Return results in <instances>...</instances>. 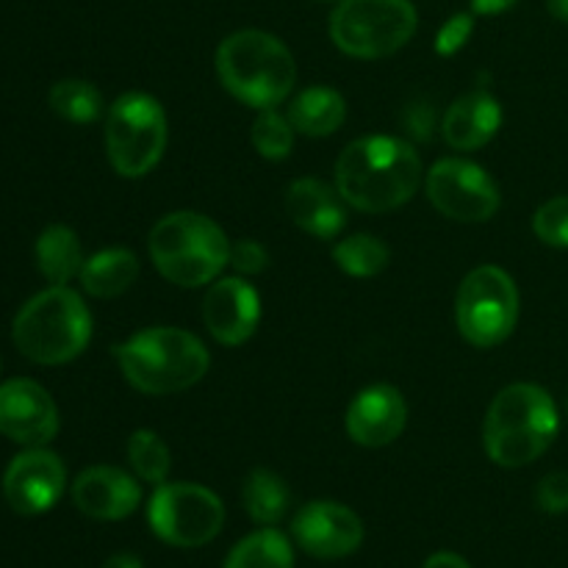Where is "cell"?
Masks as SVG:
<instances>
[{
  "instance_id": "cell-1",
  "label": "cell",
  "mask_w": 568,
  "mask_h": 568,
  "mask_svg": "<svg viewBox=\"0 0 568 568\" xmlns=\"http://www.w3.org/2000/svg\"><path fill=\"white\" fill-rule=\"evenodd\" d=\"M422 159L397 136H361L336 161V189L344 203L366 214H386L416 194Z\"/></svg>"
},
{
  "instance_id": "cell-2",
  "label": "cell",
  "mask_w": 568,
  "mask_h": 568,
  "mask_svg": "<svg viewBox=\"0 0 568 568\" xmlns=\"http://www.w3.org/2000/svg\"><path fill=\"white\" fill-rule=\"evenodd\" d=\"M558 427L552 394L536 383H514L494 397L483 425V444L497 466L521 469L552 447Z\"/></svg>"
},
{
  "instance_id": "cell-3",
  "label": "cell",
  "mask_w": 568,
  "mask_h": 568,
  "mask_svg": "<svg viewBox=\"0 0 568 568\" xmlns=\"http://www.w3.org/2000/svg\"><path fill=\"white\" fill-rule=\"evenodd\" d=\"M122 377L150 397L197 386L211 366L205 344L181 327H150L114 347Z\"/></svg>"
},
{
  "instance_id": "cell-4",
  "label": "cell",
  "mask_w": 568,
  "mask_h": 568,
  "mask_svg": "<svg viewBox=\"0 0 568 568\" xmlns=\"http://www.w3.org/2000/svg\"><path fill=\"white\" fill-rule=\"evenodd\" d=\"M216 75L233 98L266 111L292 94L297 64L281 39L258 28H244L216 48Z\"/></svg>"
},
{
  "instance_id": "cell-5",
  "label": "cell",
  "mask_w": 568,
  "mask_h": 568,
  "mask_svg": "<svg viewBox=\"0 0 568 568\" xmlns=\"http://www.w3.org/2000/svg\"><path fill=\"white\" fill-rule=\"evenodd\" d=\"M150 258L161 277L181 288L209 286L231 258V242L211 216L197 211H172L150 231Z\"/></svg>"
},
{
  "instance_id": "cell-6",
  "label": "cell",
  "mask_w": 568,
  "mask_h": 568,
  "mask_svg": "<svg viewBox=\"0 0 568 568\" xmlns=\"http://www.w3.org/2000/svg\"><path fill=\"white\" fill-rule=\"evenodd\" d=\"M11 338L33 364H70L89 347L92 314L81 294L67 286H50L22 305L14 316Z\"/></svg>"
},
{
  "instance_id": "cell-7",
  "label": "cell",
  "mask_w": 568,
  "mask_h": 568,
  "mask_svg": "<svg viewBox=\"0 0 568 568\" xmlns=\"http://www.w3.org/2000/svg\"><path fill=\"white\" fill-rule=\"evenodd\" d=\"M419 17L410 0H338L331 39L353 59H386L414 39Z\"/></svg>"
},
{
  "instance_id": "cell-8",
  "label": "cell",
  "mask_w": 568,
  "mask_h": 568,
  "mask_svg": "<svg viewBox=\"0 0 568 568\" xmlns=\"http://www.w3.org/2000/svg\"><path fill=\"white\" fill-rule=\"evenodd\" d=\"M170 128L153 94L125 92L105 116V155L116 175L144 178L155 170L166 150Z\"/></svg>"
},
{
  "instance_id": "cell-9",
  "label": "cell",
  "mask_w": 568,
  "mask_h": 568,
  "mask_svg": "<svg viewBox=\"0 0 568 568\" xmlns=\"http://www.w3.org/2000/svg\"><path fill=\"white\" fill-rule=\"evenodd\" d=\"M455 322L471 347L491 349L519 322V288L503 266H477L464 277L455 297Z\"/></svg>"
},
{
  "instance_id": "cell-10",
  "label": "cell",
  "mask_w": 568,
  "mask_h": 568,
  "mask_svg": "<svg viewBox=\"0 0 568 568\" xmlns=\"http://www.w3.org/2000/svg\"><path fill=\"white\" fill-rule=\"evenodd\" d=\"M148 525L170 547L197 549L220 536L225 505L197 483H161L148 503Z\"/></svg>"
},
{
  "instance_id": "cell-11",
  "label": "cell",
  "mask_w": 568,
  "mask_h": 568,
  "mask_svg": "<svg viewBox=\"0 0 568 568\" xmlns=\"http://www.w3.org/2000/svg\"><path fill=\"white\" fill-rule=\"evenodd\" d=\"M425 186L436 211L455 222H488L503 203L494 178L466 159L436 161Z\"/></svg>"
},
{
  "instance_id": "cell-12",
  "label": "cell",
  "mask_w": 568,
  "mask_h": 568,
  "mask_svg": "<svg viewBox=\"0 0 568 568\" xmlns=\"http://www.w3.org/2000/svg\"><path fill=\"white\" fill-rule=\"evenodd\" d=\"M67 486V469L55 453L44 447H28L17 455L3 475V497L20 516L48 514L61 499Z\"/></svg>"
},
{
  "instance_id": "cell-13",
  "label": "cell",
  "mask_w": 568,
  "mask_h": 568,
  "mask_svg": "<svg viewBox=\"0 0 568 568\" xmlns=\"http://www.w3.org/2000/svg\"><path fill=\"white\" fill-rule=\"evenodd\" d=\"M292 536L303 552L320 560H338L358 552L364 544V521L342 503H308L292 521Z\"/></svg>"
},
{
  "instance_id": "cell-14",
  "label": "cell",
  "mask_w": 568,
  "mask_h": 568,
  "mask_svg": "<svg viewBox=\"0 0 568 568\" xmlns=\"http://www.w3.org/2000/svg\"><path fill=\"white\" fill-rule=\"evenodd\" d=\"M0 433L22 447H44L59 433V408L53 397L28 377L0 386Z\"/></svg>"
},
{
  "instance_id": "cell-15",
  "label": "cell",
  "mask_w": 568,
  "mask_h": 568,
  "mask_svg": "<svg viewBox=\"0 0 568 568\" xmlns=\"http://www.w3.org/2000/svg\"><path fill=\"white\" fill-rule=\"evenodd\" d=\"M203 322L214 342L239 347L261 322V297L253 283L242 277H222L211 283L203 300Z\"/></svg>"
},
{
  "instance_id": "cell-16",
  "label": "cell",
  "mask_w": 568,
  "mask_h": 568,
  "mask_svg": "<svg viewBox=\"0 0 568 568\" xmlns=\"http://www.w3.org/2000/svg\"><path fill=\"white\" fill-rule=\"evenodd\" d=\"M405 422H408V405H405L399 388L388 386V383H375L355 394L347 416H344L347 436L369 449L388 447L397 442L405 430Z\"/></svg>"
},
{
  "instance_id": "cell-17",
  "label": "cell",
  "mask_w": 568,
  "mask_h": 568,
  "mask_svg": "<svg viewBox=\"0 0 568 568\" xmlns=\"http://www.w3.org/2000/svg\"><path fill=\"white\" fill-rule=\"evenodd\" d=\"M72 503L89 519L122 521L142 505V488L116 466H92L72 483Z\"/></svg>"
},
{
  "instance_id": "cell-18",
  "label": "cell",
  "mask_w": 568,
  "mask_h": 568,
  "mask_svg": "<svg viewBox=\"0 0 568 568\" xmlns=\"http://www.w3.org/2000/svg\"><path fill=\"white\" fill-rule=\"evenodd\" d=\"M338 189L316 181V178H300L286 189V211L300 231L311 233L314 239H336L347 225V211Z\"/></svg>"
},
{
  "instance_id": "cell-19",
  "label": "cell",
  "mask_w": 568,
  "mask_h": 568,
  "mask_svg": "<svg viewBox=\"0 0 568 568\" xmlns=\"http://www.w3.org/2000/svg\"><path fill=\"white\" fill-rule=\"evenodd\" d=\"M499 128H503V105H499L494 94L483 92V89L460 94L444 111L442 120L444 142L453 150H464V153L486 148L497 136Z\"/></svg>"
},
{
  "instance_id": "cell-20",
  "label": "cell",
  "mask_w": 568,
  "mask_h": 568,
  "mask_svg": "<svg viewBox=\"0 0 568 568\" xmlns=\"http://www.w3.org/2000/svg\"><path fill=\"white\" fill-rule=\"evenodd\" d=\"M139 277V258L125 247H111L100 250V253L89 255L81 266V281L83 292L89 297L111 300L125 294L128 288L136 283Z\"/></svg>"
},
{
  "instance_id": "cell-21",
  "label": "cell",
  "mask_w": 568,
  "mask_h": 568,
  "mask_svg": "<svg viewBox=\"0 0 568 568\" xmlns=\"http://www.w3.org/2000/svg\"><path fill=\"white\" fill-rule=\"evenodd\" d=\"M288 122L303 136H331L347 120V103L331 87H308L288 105Z\"/></svg>"
},
{
  "instance_id": "cell-22",
  "label": "cell",
  "mask_w": 568,
  "mask_h": 568,
  "mask_svg": "<svg viewBox=\"0 0 568 568\" xmlns=\"http://www.w3.org/2000/svg\"><path fill=\"white\" fill-rule=\"evenodd\" d=\"M37 266L53 286H67L81 275L83 250L72 227L50 225L37 239Z\"/></svg>"
},
{
  "instance_id": "cell-23",
  "label": "cell",
  "mask_w": 568,
  "mask_h": 568,
  "mask_svg": "<svg viewBox=\"0 0 568 568\" xmlns=\"http://www.w3.org/2000/svg\"><path fill=\"white\" fill-rule=\"evenodd\" d=\"M292 494L286 480L270 469H253L242 486V505L250 519L261 527H275L286 516Z\"/></svg>"
},
{
  "instance_id": "cell-24",
  "label": "cell",
  "mask_w": 568,
  "mask_h": 568,
  "mask_svg": "<svg viewBox=\"0 0 568 568\" xmlns=\"http://www.w3.org/2000/svg\"><path fill=\"white\" fill-rule=\"evenodd\" d=\"M225 568H294L292 541L275 527H261L227 552Z\"/></svg>"
},
{
  "instance_id": "cell-25",
  "label": "cell",
  "mask_w": 568,
  "mask_h": 568,
  "mask_svg": "<svg viewBox=\"0 0 568 568\" xmlns=\"http://www.w3.org/2000/svg\"><path fill=\"white\" fill-rule=\"evenodd\" d=\"M48 103L61 120L75 122V125H89V122L100 120L105 109L100 89L94 83L81 81V78H64V81L53 83Z\"/></svg>"
},
{
  "instance_id": "cell-26",
  "label": "cell",
  "mask_w": 568,
  "mask_h": 568,
  "mask_svg": "<svg viewBox=\"0 0 568 568\" xmlns=\"http://www.w3.org/2000/svg\"><path fill=\"white\" fill-rule=\"evenodd\" d=\"M388 253L386 244L377 236L369 233H353V236H344L342 242L333 247V261L338 264V270L349 277H375L381 275L388 266Z\"/></svg>"
},
{
  "instance_id": "cell-27",
  "label": "cell",
  "mask_w": 568,
  "mask_h": 568,
  "mask_svg": "<svg viewBox=\"0 0 568 568\" xmlns=\"http://www.w3.org/2000/svg\"><path fill=\"white\" fill-rule=\"evenodd\" d=\"M128 460L136 477L150 486H161L166 483L172 469V455L164 438L153 430H136L128 438Z\"/></svg>"
},
{
  "instance_id": "cell-28",
  "label": "cell",
  "mask_w": 568,
  "mask_h": 568,
  "mask_svg": "<svg viewBox=\"0 0 568 568\" xmlns=\"http://www.w3.org/2000/svg\"><path fill=\"white\" fill-rule=\"evenodd\" d=\"M294 128L288 122V116L277 114L275 109L258 111L253 122V148L258 150V155L270 161H283L288 159L294 148Z\"/></svg>"
},
{
  "instance_id": "cell-29",
  "label": "cell",
  "mask_w": 568,
  "mask_h": 568,
  "mask_svg": "<svg viewBox=\"0 0 568 568\" xmlns=\"http://www.w3.org/2000/svg\"><path fill=\"white\" fill-rule=\"evenodd\" d=\"M532 231L549 247L568 250V194L547 200L532 216Z\"/></svg>"
},
{
  "instance_id": "cell-30",
  "label": "cell",
  "mask_w": 568,
  "mask_h": 568,
  "mask_svg": "<svg viewBox=\"0 0 568 568\" xmlns=\"http://www.w3.org/2000/svg\"><path fill=\"white\" fill-rule=\"evenodd\" d=\"M471 33H475V14H464V11H460V14H453L442 28H438L436 44H433V48H436L438 55H447L449 59V55L460 53V50L469 44Z\"/></svg>"
},
{
  "instance_id": "cell-31",
  "label": "cell",
  "mask_w": 568,
  "mask_h": 568,
  "mask_svg": "<svg viewBox=\"0 0 568 568\" xmlns=\"http://www.w3.org/2000/svg\"><path fill=\"white\" fill-rule=\"evenodd\" d=\"M236 275H261V272L270 266V253H266L264 244H258L255 239H242V242L231 244V258H227Z\"/></svg>"
},
{
  "instance_id": "cell-32",
  "label": "cell",
  "mask_w": 568,
  "mask_h": 568,
  "mask_svg": "<svg viewBox=\"0 0 568 568\" xmlns=\"http://www.w3.org/2000/svg\"><path fill=\"white\" fill-rule=\"evenodd\" d=\"M536 503L544 514H566L568 510V471H552L541 477L536 488Z\"/></svg>"
},
{
  "instance_id": "cell-33",
  "label": "cell",
  "mask_w": 568,
  "mask_h": 568,
  "mask_svg": "<svg viewBox=\"0 0 568 568\" xmlns=\"http://www.w3.org/2000/svg\"><path fill=\"white\" fill-rule=\"evenodd\" d=\"M403 122H405V128H408L410 136H416L425 142V139H430V133H433V109L425 103V100H422V103H410L408 109H405Z\"/></svg>"
},
{
  "instance_id": "cell-34",
  "label": "cell",
  "mask_w": 568,
  "mask_h": 568,
  "mask_svg": "<svg viewBox=\"0 0 568 568\" xmlns=\"http://www.w3.org/2000/svg\"><path fill=\"white\" fill-rule=\"evenodd\" d=\"M519 0H471V14L477 17H497L503 11H510Z\"/></svg>"
},
{
  "instance_id": "cell-35",
  "label": "cell",
  "mask_w": 568,
  "mask_h": 568,
  "mask_svg": "<svg viewBox=\"0 0 568 568\" xmlns=\"http://www.w3.org/2000/svg\"><path fill=\"white\" fill-rule=\"evenodd\" d=\"M422 568H471V566L455 552H436L425 560V566Z\"/></svg>"
},
{
  "instance_id": "cell-36",
  "label": "cell",
  "mask_w": 568,
  "mask_h": 568,
  "mask_svg": "<svg viewBox=\"0 0 568 568\" xmlns=\"http://www.w3.org/2000/svg\"><path fill=\"white\" fill-rule=\"evenodd\" d=\"M103 568H142V560L131 552H120V555H111V558L103 564Z\"/></svg>"
},
{
  "instance_id": "cell-37",
  "label": "cell",
  "mask_w": 568,
  "mask_h": 568,
  "mask_svg": "<svg viewBox=\"0 0 568 568\" xmlns=\"http://www.w3.org/2000/svg\"><path fill=\"white\" fill-rule=\"evenodd\" d=\"M547 9L555 20L568 22V0H547Z\"/></svg>"
},
{
  "instance_id": "cell-38",
  "label": "cell",
  "mask_w": 568,
  "mask_h": 568,
  "mask_svg": "<svg viewBox=\"0 0 568 568\" xmlns=\"http://www.w3.org/2000/svg\"><path fill=\"white\" fill-rule=\"evenodd\" d=\"M566 410H568V392H566Z\"/></svg>"
}]
</instances>
